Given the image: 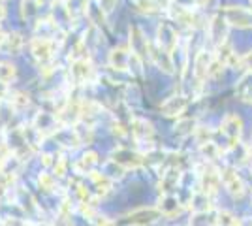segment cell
Here are the masks:
<instances>
[{
    "label": "cell",
    "instance_id": "31",
    "mask_svg": "<svg viewBox=\"0 0 252 226\" xmlns=\"http://www.w3.org/2000/svg\"><path fill=\"white\" fill-rule=\"evenodd\" d=\"M15 77V66L8 65V63H0V81H11Z\"/></svg>",
    "mask_w": 252,
    "mask_h": 226
},
{
    "label": "cell",
    "instance_id": "8",
    "mask_svg": "<svg viewBox=\"0 0 252 226\" xmlns=\"http://www.w3.org/2000/svg\"><path fill=\"white\" fill-rule=\"evenodd\" d=\"M111 161L117 162L123 168H139L145 162V155L143 153H137V151L126 149V147H121V149L113 151Z\"/></svg>",
    "mask_w": 252,
    "mask_h": 226
},
{
    "label": "cell",
    "instance_id": "27",
    "mask_svg": "<svg viewBox=\"0 0 252 226\" xmlns=\"http://www.w3.org/2000/svg\"><path fill=\"white\" fill-rule=\"evenodd\" d=\"M38 185H40V189L45 191V193H55L57 191V177L53 173H40Z\"/></svg>",
    "mask_w": 252,
    "mask_h": 226
},
{
    "label": "cell",
    "instance_id": "39",
    "mask_svg": "<svg viewBox=\"0 0 252 226\" xmlns=\"http://www.w3.org/2000/svg\"><path fill=\"white\" fill-rule=\"evenodd\" d=\"M29 2H36V4H42L43 0H29Z\"/></svg>",
    "mask_w": 252,
    "mask_h": 226
},
{
    "label": "cell",
    "instance_id": "11",
    "mask_svg": "<svg viewBox=\"0 0 252 226\" xmlns=\"http://www.w3.org/2000/svg\"><path fill=\"white\" fill-rule=\"evenodd\" d=\"M207 31H209V38L213 40L215 47H217V45H220V43L226 42L230 25H228V21L219 13V15H215V17L207 23Z\"/></svg>",
    "mask_w": 252,
    "mask_h": 226
},
{
    "label": "cell",
    "instance_id": "10",
    "mask_svg": "<svg viewBox=\"0 0 252 226\" xmlns=\"http://www.w3.org/2000/svg\"><path fill=\"white\" fill-rule=\"evenodd\" d=\"M189 104H190L189 97H185V95H173V97L166 98V100L162 102L160 111H162V115H166V117H179L183 111H187Z\"/></svg>",
    "mask_w": 252,
    "mask_h": 226
},
{
    "label": "cell",
    "instance_id": "17",
    "mask_svg": "<svg viewBox=\"0 0 252 226\" xmlns=\"http://www.w3.org/2000/svg\"><path fill=\"white\" fill-rule=\"evenodd\" d=\"M162 215L160 211H158V207H141V209H136V211H132L128 219H130V223L132 225H137V226H147L151 223H155L158 217Z\"/></svg>",
    "mask_w": 252,
    "mask_h": 226
},
{
    "label": "cell",
    "instance_id": "1",
    "mask_svg": "<svg viewBox=\"0 0 252 226\" xmlns=\"http://www.w3.org/2000/svg\"><path fill=\"white\" fill-rule=\"evenodd\" d=\"M219 134L224 140V153L230 149H235L243 134V119L239 115H235V113H228L222 121Z\"/></svg>",
    "mask_w": 252,
    "mask_h": 226
},
{
    "label": "cell",
    "instance_id": "4",
    "mask_svg": "<svg viewBox=\"0 0 252 226\" xmlns=\"http://www.w3.org/2000/svg\"><path fill=\"white\" fill-rule=\"evenodd\" d=\"M220 15L228 21L230 27H237V29L252 27V11L241 6H228L220 11Z\"/></svg>",
    "mask_w": 252,
    "mask_h": 226
},
{
    "label": "cell",
    "instance_id": "13",
    "mask_svg": "<svg viewBox=\"0 0 252 226\" xmlns=\"http://www.w3.org/2000/svg\"><path fill=\"white\" fill-rule=\"evenodd\" d=\"M149 59H151L160 70H164L166 74H171V72H173V59H171V53L164 51L162 47H158L157 43H153V42H149Z\"/></svg>",
    "mask_w": 252,
    "mask_h": 226
},
{
    "label": "cell",
    "instance_id": "30",
    "mask_svg": "<svg viewBox=\"0 0 252 226\" xmlns=\"http://www.w3.org/2000/svg\"><path fill=\"white\" fill-rule=\"evenodd\" d=\"M194 134H196V140H198L200 145L207 143V141H213V138H215V132H211V130L205 129V127H198Z\"/></svg>",
    "mask_w": 252,
    "mask_h": 226
},
{
    "label": "cell",
    "instance_id": "12",
    "mask_svg": "<svg viewBox=\"0 0 252 226\" xmlns=\"http://www.w3.org/2000/svg\"><path fill=\"white\" fill-rule=\"evenodd\" d=\"M213 65V57L207 51H198L194 57V65H192V74L196 83H203L209 77V70Z\"/></svg>",
    "mask_w": 252,
    "mask_h": 226
},
{
    "label": "cell",
    "instance_id": "20",
    "mask_svg": "<svg viewBox=\"0 0 252 226\" xmlns=\"http://www.w3.org/2000/svg\"><path fill=\"white\" fill-rule=\"evenodd\" d=\"M98 164H100V159H98L96 153H85L83 157L75 162V172L83 173V175H91V173H94Z\"/></svg>",
    "mask_w": 252,
    "mask_h": 226
},
{
    "label": "cell",
    "instance_id": "36",
    "mask_svg": "<svg viewBox=\"0 0 252 226\" xmlns=\"http://www.w3.org/2000/svg\"><path fill=\"white\" fill-rule=\"evenodd\" d=\"M8 95H10L8 83H6V81H0V102H4V100L8 98Z\"/></svg>",
    "mask_w": 252,
    "mask_h": 226
},
{
    "label": "cell",
    "instance_id": "9",
    "mask_svg": "<svg viewBox=\"0 0 252 226\" xmlns=\"http://www.w3.org/2000/svg\"><path fill=\"white\" fill-rule=\"evenodd\" d=\"M157 38H158L157 40L158 47H162V49L168 51V53H175V49L179 47V38H177L175 29H173L169 23H162V25L158 27Z\"/></svg>",
    "mask_w": 252,
    "mask_h": 226
},
{
    "label": "cell",
    "instance_id": "33",
    "mask_svg": "<svg viewBox=\"0 0 252 226\" xmlns=\"http://www.w3.org/2000/svg\"><path fill=\"white\" fill-rule=\"evenodd\" d=\"M237 65L241 66L243 70H247L249 74H252V51H249V53H245L243 57H239Z\"/></svg>",
    "mask_w": 252,
    "mask_h": 226
},
{
    "label": "cell",
    "instance_id": "21",
    "mask_svg": "<svg viewBox=\"0 0 252 226\" xmlns=\"http://www.w3.org/2000/svg\"><path fill=\"white\" fill-rule=\"evenodd\" d=\"M181 209H183V205L179 204V200L173 194H164L162 200H160V204H158V211H160L162 215H168V217H173V215H177V213H181Z\"/></svg>",
    "mask_w": 252,
    "mask_h": 226
},
{
    "label": "cell",
    "instance_id": "28",
    "mask_svg": "<svg viewBox=\"0 0 252 226\" xmlns=\"http://www.w3.org/2000/svg\"><path fill=\"white\" fill-rule=\"evenodd\" d=\"M10 104H11V108L15 109V111H21V109L29 108L31 98H29V95H27V93H15V95H11Z\"/></svg>",
    "mask_w": 252,
    "mask_h": 226
},
{
    "label": "cell",
    "instance_id": "25",
    "mask_svg": "<svg viewBox=\"0 0 252 226\" xmlns=\"http://www.w3.org/2000/svg\"><path fill=\"white\" fill-rule=\"evenodd\" d=\"M21 45H23V38L17 32L6 34L4 43H2V47H6V51H8V53H13V55L21 51Z\"/></svg>",
    "mask_w": 252,
    "mask_h": 226
},
{
    "label": "cell",
    "instance_id": "26",
    "mask_svg": "<svg viewBox=\"0 0 252 226\" xmlns=\"http://www.w3.org/2000/svg\"><path fill=\"white\" fill-rule=\"evenodd\" d=\"M196 119L192 117H187V119H179L177 125H175V132L181 134V136H187V134H192V132H196Z\"/></svg>",
    "mask_w": 252,
    "mask_h": 226
},
{
    "label": "cell",
    "instance_id": "22",
    "mask_svg": "<svg viewBox=\"0 0 252 226\" xmlns=\"http://www.w3.org/2000/svg\"><path fill=\"white\" fill-rule=\"evenodd\" d=\"M91 179H93V185H94L96 189V194L98 196H105V194L111 191V185L113 181L105 175V173H91Z\"/></svg>",
    "mask_w": 252,
    "mask_h": 226
},
{
    "label": "cell",
    "instance_id": "14",
    "mask_svg": "<svg viewBox=\"0 0 252 226\" xmlns=\"http://www.w3.org/2000/svg\"><path fill=\"white\" fill-rule=\"evenodd\" d=\"M130 134H132L137 141H141V143H151L153 136H155V129H153V125L147 123L145 119L136 117L130 121Z\"/></svg>",
    "mask_w": 252,
    "mask_h": 226
},
{
    "label": "cell",
    "instance_id": "24",
    "mask_svg": "<svg viewBox=\"0 0 252 226\" xmlns=\"http://www.w3.org/2000/svg\"><path fill=\"white\" fill-rule=\"evenodd\" d=\"M190 226H217V213H213V211L196 213L190 219Z\"/></svg>",
    "mask_w": 252,
    "mask_h": 226
},
{
    "label": "cell",
    "instance_id": "5",
    "mask_svg": "<svg viewBox=\"0 0 252 226\" xmlns=\"http://www.w3.org/2000/svg\"><path fill=\"white\" fill-rule=\"evenodd\" d=\"M94 68L89 63V59L83 61H74L70 66V77H72V83L74 85H87L94 79Z\"/></svg>",
    "mask_w": 252,
    "mask_h": 226
},
{
    "label": "cell",
    "instance_id": "38",
    "mask_svg": "<svg viewBox=\"0 0 252 226\" xmlns=\"http://www.w3.org/2000/svg\"><path fill=\"white\" fill-rule=\"evenodd\" d=\"M4 38H6V34L0 31V47H2V43H4Z\"/></svg>",
    "mask_w": 252,
    "mask_h": 226
},
{
    "label": "cell",
    "instance_id": "34",
    "mask_svg": "<svg viewBox=\"0 0 252 226\" xmlns=\"http://www.w3.org/2000/svg\"><path fill=\"white\" fill-rule=\"evenodd\" d=\"M55 226H74V223H72V215L59 213V215H57V221H55Z\"/></svg>",
    "mask_w": 252,
    "mask_h": 226
},
{
    "label": "cell",
    "instance_id": "19",
    "mask_svg": "<svg viewBox=\"0 0 252 226\" xmlns=\"http://www.w3.org/2000/svg\"><path fill=\"white\" fill-rule=\"evenodd\" d=\"M190 209L194 213H205V211H213V196L196 191L190 198Z\"/></svg>",
    "mask_w": 252,
    "mask_h": 226
},
{
    "label": "cell",
    "instance_id": "7",
    "mask_svg": "<svg viewBox=\"0 0 252 226\" xmlns=\"http://www.w3.org/2000/svg\"><path fill=\"white\" fill-rule=\"evenodd\" d=\"M32 125L38 129V132L42 134L43 138H47V136H51V134H57L59 130H61V123H59V119H57V113H47V111H40L34 121H32Z\"/></svg>",
    "mask_w": 252,
    "mask_h": 226
},
{
    "label": "cell",
    "instance_id": "37",
    "mask_svg": "<svg viewBox=\"0 0 252 226\" xmlns=\"http://www.w3.org/2000/svg\"><path fill=\"white\" fill-rule=\"evenodd\" d=\"M96 226H117L113 221H109V219H105V217H100L98 221H96Z\"/></svg>",
    "mask_w": 252,
    "mask_h": 226
},
{
    "label": "cell",
    "instance_id": "35",
    "mask_svg": "<svg viewBox=\"0 0 252 226\" xmlns=\"http://www.w3.org/2000/svg\"><path fill=\"white\" fill-rule=\"evenodd\" d=\"M100 8L104 13H109L117 8V0H100Z\"/></svg>",
    "mask_w": 252,
    "mask_h": 226
},
{
    "label": "cell",
    "instance_id": "18",
    "mask_svg": "<svg viewBox=\"0 0 252 226\" xmlns=\"http://www.w3.org/2000/svg\"><path fill=\"white\" fill-rule=\"evenodd\" d=\"M179 181H181V168L171 166V168H168L166 172L162 173V179H160L158 187L164 194H171L177 189Z\"/></svg>",
    "mask_w": 252,
    "mask_h": 226
},
{
    "label": "cell",
    "instance_id": "23",
    "mask_svg": "<svg viewBox=\"0 0 252 226\" xmlns=\"http://www.w3.org/2000/svg\"><path fill=\"white\" fill-rule=\"evenodd\" d=\"M200 147H201L203 157H205V162H211V164L224 155V151H222L215 141H207V143H203V145H200Z\"/></svg>",
    "mask_w": 252,
    "mask_h": 226
},
{
    "label": "cell",
    "instance_id": "16",
    "mask_svg": "<svg viewBox=\"0 0 252 226\" xmlns=\"http://www.w3.org/2000/svg\"><path fill=\"white\" fill-rule=\"evenodd\" d=\"M130 47H115L111 49V53L107 57V63L113 70H119V72H125L128 70V63H130Z\"/></svg>",
    "mask_w": 252,
    "mask_h": 226
},
{
    "label": "cell",
    "instance_id": "15",
    "mask_svg": "<svg viewBox=\"0 0 252 226\" xmlns=\"http://www.w3.org/2000/svg\"><path fill=\"white\" fill-rule=\"evenodd\" d=\"M130 51L137 57H149V40L143 36V32L137 29V27H132L130 29Z\"/></svg>",
    "mask_w": 252,
    "mask_h": 226
},
{
    "label": "cell",
    "instance_id": "3",
    "mask_svg": "<svg viewBox=\"0 0 252 226\" xmlns=\"http://www.w3.org/2000/svg\"><path fill=\"white\" fill-rule=\"evenodd\" d=\"M59 45L55 40H47V38H32L31 40V53L32 57L40 63V65H47L51 63L55 53H57Z\"/></svg>",
    "mask_w": 252,
    "mask_h": 226
},
{
    "label": "cell",
    "instance_id": "32",
    "mask_svg": "<svg viewBox=\"0 0 252 226\" xmlns=\"http://www.w3.org/2000/svg\"><path fill=\"white\" fill-rule=\"evenodd\" d=\"M10 157H11L10 145H8V141L0 136V164H4V162L10 159Z\"/></svg>",
    "mask_w": 252,
    "mask_h": 226
},
{
    "label": "cell",
    "instance_id": "29",
    "mask_svg": "<svg viewBox=\"0 0 252 226\" xmlns=\"http://www.w3.org/2000/svg\"><path fill=\"white\" fill-rule=\"evenodd\" d=\"M217 226H239V221L228 211H219L217 213Z\"/></svg>",
    "mask_w": 252,
    "mask_h": 226
},
{
    "label": "cell",
    "instance_id": "6",
    "mask_svg": "<svg viewBox=\"0 0 252 226\" xmlns=\"http://www.w3.org/2000/svg\"><path fill=\"white\" fill-rule=\"evenodd\" d=\"M220 181L226 187V191L231 196H235V198H241L243 193H245V183H243V179L239 177L237 170L231 168V166H226L224 170H220Z\"/></svg>",
    "mask_w": 252,
    "mask_h": 226
},
{
    "label": "cell",
    "instance_id": "2",
    "mask_svg": "<svg viewBox=\"0 0 252 226\" xmlns=\"http://www.w3.org/2000/svg\"><path fill=\"white\" fill-rule=\"evenodd\" d=\"M198 175H200V189L201 193L209 194V196H215L220 189V170H217L211 162H205L198 170Z\"/></svg>",
    "mask_w": 252,
    "mask_h": 226
}]
</instances>
